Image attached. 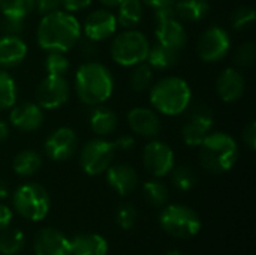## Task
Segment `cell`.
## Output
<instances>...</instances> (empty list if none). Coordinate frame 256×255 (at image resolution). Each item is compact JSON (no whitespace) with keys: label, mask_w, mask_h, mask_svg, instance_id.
I'll return each instance as SVG.
<instances>
[{"label":"cell","mask_w":256,"mask_h":255,"mask_svg":"<svg viewBox=\"0 0 256 255\" xmlns=\"http://www.w3.org/2000/svg\"><path fill=\"white\" fill-rule=\"evenodd\" d=\"M81 24L69 12L52 11L39 21L36 39L40 48L46 51H69L81 38Z\"/></svg>","instance_id":"6da1fadb"},{"label":"cell","mask_w":256,"mask_h":255,"mask_svg":"<svg viewBox=\"0 0 256 255\" xmlns=\"http://www.w3.org/2000/svg\"><path fill=\"white\" fill-rule=\"evenodd\" d=\"M75 90L78 98L87 105H100L114 92V78L110 69L98 62L82 63L75 75Z\"/></svg>","instance_id":"7a4b0ae2"},{"label":"cell","mask_w":256,"mask_h":255,"mask_svg":"<svg viewBox=\"0 0 256 255\" xmlns=\"http://www.w3.org/2000/svg\"><path fill=\"white\" fill-rule=\"evenodd\" d=\"M190 101V86L180 77H165L150 86V104L160 114L178 116L189 108Z\"/></svg>","instance_id":"3957f363"},{"label":"cell","mask_w":256,"mask_h":255,"mask_svg":"<svg viewBox=\"0 0 256 255\" xmlns=\"http://www.w3.org/2000/svg\"><path fill=\"white\" fill-rule=\"evenodd\" d=\"M237 141L225 132L208 134L200 144L201 165L213 174H224L230 171L238 161Z\"/></svg>","instance_id":"277c9868"},{"label":"cell","mask_w":256,"mask_h":255,"mask_svg":"<svg viewBox=\"0 0 256 255\" xmlns=\"http://www.w3.org/2000/svg\"><path fill=\"white\" fill-rule=\"evenodd\" d=\"M150 51V42L144 33L138 30H124L117 35L111 44L112 60L124 68H132L147 60Z\"/></svg>","instance_id":"5b68a950"},{"label":"cell","mask_w":256,"mask_h":255,"mask_svg":"<svg viewBox=\"0 0 256 255\" xmlns=\"http://www.w3.org/2000/svg\"><path fill=\"white\" fill-rule=\"evenodd\" d=\"M160 227L172 237L190 239L201 230L200 216L188 206L171 204L165 207L159 218Z\"/></svg>","instance_id":"8992f818"},{"label":"cell","mask_w":256,"mask_h":255,"mask_svg":"<svg viewBox=\"0 0 256 255\" xmlns=\"http://www.w3.org/2000/svg\"><path fill=\"white\" fill-rule=\"evenodd\" d=\"M14 207L28 221H42L50 212V195L38 183L21 185L14 192Z\"/></svg>","instance_id":"52a82bcc"},{"label":"cell","mask_w":256,"mask_h":255,"mask_svg":"<svg viewBox=\"0 0 256 255\" xmlns=\"http://www.w3.org/2000/svg\"><path fill=\"white\" fill-rule=\"evenodd\" d=\"M116 153L114 143L100 138L92 140L84 144L80 152V165L88 176H98L108 170L112 164Z\"/></svg>","instance_id":"ba28073f"},{"label":"cell","mask_w":256,"mask_h":255,"mask_svg":"<svg viewBox=\"0 0 256 255\" xmlns=\"http://www.w3.org/2000/svg\"><path fill=\"white\" fill-rule=\"evenodd\" d=\"M230 50H231V38L225 29L218 26L204 30L196 44L198 56L208 63H214L225 59Z\"/></svg>","instance_id":"9c48e42d"},{"label":"cell","mask_w":256,"mask_h":255,"mask_svg":"<svg viewBox=\"0 0 256 255\" xmlns=\"http://www.w3.org/2000/svg\"><path fill=\"white\" fill-rule=\"evenodd\" d=\"M213 128V113L207 105L198 104L182 129L183 141L189 147H200Z\"/></svg>","instance_id":"30bf717a"},{"label":"cell","mask_w":256,"mask_h":255,"mask_svg":"<svg viewBox=\"0 0 256 255\" xmlns=\"http://www.w3.org/2000/svg\"><path fill=\"white\" fill-rule=\"evenodd\" d=\"M36 99L40 108H60L69 99V84L66 78L58 75H46L36 89Z\"/></svg>","instance_id":"8fae6325"},{"label":"cell","mask_w":256,"mask_h":255,"mask_svg":"<svg viewBox=\"0 0 256 255\" xmlns=\"http://www.w3.org/2000/svg\"><path fill=\"white\" fill-rule=\"evenodd\" d=\"M76 147H78V137L75 131L68 126H62L54 132H51L44 144L45 155L56 162H63L70 159L75 155Z\"/></svg>","instance_id":"7c38bea8"},{"label":"cell","mask_w":256,"mask_h":255,"mask_svg":"<svg viewBox=\"0 0 256 255\" xmlns=\"http://www.w3.org/2000/svg\"><path fill=\"white\" fill-rule=\"evenodd\" d=\"M142 162L146 170L154 177H164L174 168V152L164 141H152L144 147Z\"/></svg>","instance_id":"4fadbf2b"},{"label":"cell","mask_w":256,"mask_h":255,"mask_svg":"<svg viewBox=\"0 0 256 255\" xmlns=\"http://www.w3.org/2000/svg\"><path fill=\"white\" fill-rule=\"evenodd\" d=\"M117 24L118 23L114 14H111L110 11L100 9V11L92 12L86 18L84 26L81 27V32H84L87 39L99 42V41H105L111 38L117 30Z\"/></svg>","instance_id":"5bb4252c"},{"label":"cell","mask_w":256,"mask_h":255,"mask_svg":"<svg viewBox=\"0 0 256 255\" xmlns=\"http://www.w3.org/2000/svg\"><path fill=\"white\" fill-rule=\"evenodd\" d=\"M36 255H72L70 254V240L56 228L40 230L33 243Z\"/></svg>","instance_id":"9a60e30c"},{"label":"cell","mask_w":256,"mask_h":255,"mask_svg":"<svg viewBox=\"0 0 256 255\" xmlns=\"http://www.w3.org/2000/svg\"><path fill=\"white\" fill-rule=\"evenodd\" d=\"M9 122L14 128L22 132L38 131L44 122V113L38 104L33 102H21L14 105L9 113Z\"/></svg>","instance_id":"2e32d148"},{"label":"cell","mask_w":256,"mask_h":255,"mask_svg":"<svg viewBox=\"0 0 256 255\" xmlns=\"http://www.w3.org/2000/svg\"><path fill=\"white\" fill-rule=\"evenodd\" d=\"M246 89V80L243 74L236 68H226L222 71L216 81V92L224 102L238 101Z\"/></svg>","instance_id":"e0dca14e"},{"label":"cell","mask_w":256,"mask_h":255,"mask_svg":"<svg viewBox=\"0 0 256 255\" xmlns=\"http://www.w3.org/2000/svg\"><path fill=\"white\" fill-rule=\"evenodd\" d=\"M154 35H156L158 44L178 50V51L188 42V33L184 30V26L182 24V21L177 17L168 18L164 21H158Z\"/></svg>","instance_id":"ac0fdd59"},{"label":"cell","mask_w":256,"mask_h":255,"mask_svg":"<svg viewBox=\"0 0 256 255\" xmlns=\"http://www.w3.org/2000/svg\"><path fill=\"white\" fill-rule=\"evenodd\" d=\"M128 123H129L130 129L141 137L153 138L160 131L159 116L153 110L146 108V107L132 108L128 113Z\"/></svg>","instance_id":"d6986e66"},{"label":"cell","mask_w":256,"mask_h":255,"mask_svg":"<svg viewBox=\"0 0 256 255\" xmlns=\"http://www.w3.org/2000/svg\"><path fill=\"white\" fill-rule=\"evenodd\" d=\"M106 182L118 195L124 197L135 191L138 185V174L128 164H111L106 170Z\"/></svg>","instance_id":"ffe728a7"},{"label":"cell","mask_w":256,"mask_h":255,"mask_svg":"<svg viewBox=\"0 0 256 255\" xmlns=\"http://www.w3.org/2000/svg\"><path fill=\"white\" fill-rule=\"evenodd\" d=\"M27 56V44L20 36L4 35L0 38V66L14 68Z\"/></svg>","instance_id":"44dd1931"},{"label":"cell","mask_w":256,"mask_h":255,"mask_svg":"<svg viewBox=\"0 0 256 255\" xmlns=\"http://www.w3.org/2000/svg\"><path fill=\"white\" fill-rule=\"evenodd\" d=\"M88 125H90V129L96 135L106 137L116 131L117 116L112 110H110L106 107L94 105V108L90 111V116H88Z\"/></svg>","instance_id":"7402d4cb"},{"label":"cell","mask_w":256,"mask_h":255,"mask_svg":"<svg viewBox=\"0 0 256 255\" xmlns=\"http://www.w3.org/2000/svg\"><path fill=\"white\" fill-rule=\"evenodd\" d=\"M108 242L99 234H80L70 240L72 255H106Z\"/></svg>","instance_id":"603a6c76"},{"label":"cell","mask_w":256,"mask_h":255,"mask_svg":"<svg viewBox=\"0 0 256 255\" xmlns=\"http://www.w3.org/2000/svg\"><path fill=\"white\" fill-rule=\"evenodd\" d=\"M174 11L180 21L198 23L207 17L210 5L207 0H176Z\"/></svg>","instance_id":"cb8c5ba5"},{"label":"cell","mask_w":256,"mask_h":255,"mask_svg":"<svg viewBox=\"0 0 256 255\" xmlns=\"http://www.w3.org/2000/svg\"><path fill=\"white\" fill-rule=\"evenodd\" d=\"M148 65L152 66V69H159V71H166L174 68L178 60H180V51L165 47V45H154L153 48L150 47L148 51Z\"/></svg>","instance_id":"d4e9b609"},{"label":"cell","mask_w":256,"mask_h":255,"mask_svg":"<svg viewBox=\"0 0 256 255\" xmlns=\"http://www.w3.org/2000/svg\"><path fill=\"white\" fill-rule=\"evenodd\" d=\"M117 23L126 29H132L138 26L144 17V6L142 0H123L118 6Z\"/></svg>","instance_id":"484cf974"},{"label":"cell","mask_w":256,"mask_h":255,"mask_svg":"<svg viewBox=\"0 0 256 255\" xmlns=\"http://www.w3.org/2000/svg\"><path fill=\"white\" fill-rule=\"evenodd\" d=\"M42 165V158L38 152L34 150H21L20 153L15 155L12 168L18 176L27 177L34 174Z\"/></svg>","instance_id":"4316f807"},{"label":"cell","mask_w":256,"mask_h":255,"mask_svg":"<svg viewBox=\"0 0 256 255\" xmlns=\"http://www.w3.org/2000/svg\"><path fill=\"white\" fill-rule=\"evenodd\" d=\"M18 89L15 80L3 69H0V110L12 108L16 102Z\"/></svg>","instance_id":"83f0119b"},{"label":"cell","mask_w":256,"mask_h":255,"mask_svg":"<svg viewBox=\"0 0 256 255\" xmlns=\"http://www.w3.org/2000/svg\"><path fill=\"white\" fill-rule=\"evenodd\" d=\"M26 237L24 233L18 228L6 230L0 234V254L15 255L18 254L24 246Z\"/></svg>","instance_id":"f1b7e54d"},{"label":"cell","mask_w":256,"mask_h":255,"mask_svg":"<svg viewBox=\"0 0 256 255\" xmlns=\"http://www.w3.org/2000/svg\"><path fill=\"white\" fill-rule=\"evenodd\" d=\"M130 87L135 92H144L147 90L153 83V69L148 63H138L134 66V71L130 72L129 78Z\"/></svg>","instance_id":"f546056e"},{"label":"cell","mask_w":256,"mask_h":255,"mask_svg":"<svg viewBox=\"0 0 256 255\" xmlns=\"http://www.w3.org/2000/svg\"><path fill=\"white\" fill-rule=\"evenodd\" d=\"M171 180L178 191H190L196 185V173L189 165H180L171 170Z\"/></svg>","instance_id":"4dcf8cb0"},{"label":"cell","mask_w":256,"mask_h":255,"mask_svg":"<svg viewBox=\"0 0 256 255\" xmlns=\"http://www.w3.org/2000/svg\"><path fill=\"white\" fill-rule=\"evenodd\" d=\"M34 9V0H0V12L4 17L26 18Z\"/></svg>","instance_id":"1f68e13d"},{"label":"cell","mask_w":256,"mask_h":255,"mask_svg":"<svg viewBox=\"0 0 256 255\" xmlns=\"http://www.w3.org/2000/svg\"><path fill=\"white\" fill-rule=\"evenodd\" d=\"M142 192H144L146 200L154 207H160L168 201V189L165 188V185H162L158 180L146 182Z\"/></svg>","instance_id":"d6a6232c"},{"label":"cell","mask_w":256,"mask_h":255,"mask_svg":"<svg viewBox=\"0 0 256 255\" xmlns=\"http://www.w3.org/2000/svg\"><path fill=\"white\" fill-rule=\"evenodd\" d=\"M45 71L48 75L63 77L69 71V60L64 56V53L48 51V56L45 59Z\"/></svg>","instance_id":"836d02e7"},{"label":"cell","mask_w":256,"mask_h":255,"mask_svg":"<svg viewBox=\"0 0 256 255\" xmlns=\"http://www.w3.org/2000/svg\"><path fill=\"white\" fill-rule=\"evenodd\" d=\"M256 14L255 9L250 6H240L237 8L231 15V24L236 30H244L249 29L255 23Z\"/></svg>","instance_id":"e575fe53"},{"label":"cell","mask_w":256,"mask_h":255,"mask_svg":"<svg viewBox=\"0 0 256 255\" xmlns=\"http://www.w3.org/2000/svg\"><path fill=\"white\" fill-rule=\"evenodd\" d=\"M256 57V47L254 42H244L242 44L236 54H234V60L236 65H238L240 68H250L254 65Z\"/></svg>","instance_id":"d590c367"},{"label":"cell","mask_w":256,"mask_h":255,"mask_svg":"<svg viewBox=\"0 0 256 255\" xmlns=\"http://www.w3.org/2000/svg\"><path fill=\"white\" fill-rule=\"evenodd\" d=\"M116 221L122 230H130L136 221V209L132 204H122L117 210Z\"/></svg>","instance_id":"8d00e7d4"},{"label":"cell","mask_w":256,"mask_h":255,"mask_svg":"<svg viewBox=\"0 0 256 255\" xmlns=\"http://www.w3.org/2000/svg\"><path fill=\"white\" fill-rule=\"evenodd\" d=\"M24 29V18H16V17H4L2 21V30L6 35L12 36H20Z\"/></svg>","instance_id":"74e56055"},{"label":"cell","mask_w":256,"mask_h":255,"mask_svg":"<svg viewBox=\"0 0 256 255\" xmlns=\"http://www.w3.org/2000/svg\"><path fill=\"white\" fill-rule=\"evenodd\" d=\"M60 5H62L60 0H34V9L44 15L52 11H57Z\"/></svg>","instance_id":"f35d334b"},{"label":"cell","mask_w":256,"mask_h":255,"mask_svg":"<svg viewBox=\"0 0 256 255\" xmlns=\"http://www.w3.org/2000/svg\"><path fill=\"white\" fill-rule=\"evenodd\" d=\"M243 141L244 144L254 152L256 149V122H250L243 131Z\"/></svg>","instance_id":"ab89813d"},{"label":"cell","mask_w":256,"mask_h":255,"mask_svg":"<svg viewBox=\"0 0 256 255\" xmlns=\"http://www.w3.org/2000/svg\"><path fill=\"white\" fill-rule=\"evenodd\" d=\"M68 12H78L92 5L93 0H60Z\"/></svg>","instance_id":"60d3db41"},{"label":"cell","mask_w":256,"mask_h":255,"mask_svg":"<svg viewBox=\"0 0 256 255\" xmlns=\"http://www.w3.org/2000/svg\"><path fill=\"white\" fill-rule=\"evenodd\" d=\"M135 146V138L132 135H122L114 141V147L120 150H130Z\"/></svg>","instance_id":"b9f144b4"},{"label":"cell","mask_w":256,"mask_h":255,"mask_svg":"<svg viewBox=\"0 0 256 255\" xmlns=\"http://www.w3.org/2000/svg\"><path fill=\"white\" fill-rule=\"evenodd\" d=\"M12 216H14L12 210L8 206H4V204L0 203V230L8 228V225L12 221Z\"/></svg>","instance_id":"7bdbcfd3"},{"label":"cell","mask_w":256,"mask_h":255,"mask_svg":"<svg viewBox=\"0 0 256 255\" xmlns=\"http://www.w3.org/2000/svg\"><path fill=\"white\" fill-rule=\"evenodd\" d=\"M81 51L84 56H92L96 53V45H94V41H90L86 38V41H82L81 44Z\"/></svg>","instance_id":"ee69618b"},{"label":"cell","mask_w":256,"mask_h":255,"mask_svg":"<svg viewBox=\"0 0 256 255\" xmlns=\"http://www.w3.org/2000/svg\"><path fill=\"white\" fill-rule=\"evenodd\" d=\"M142 2L153 9L164 8V6H172L176 3V0H142Z\"/></svg>","instance_id":"f6af8a7d"},{"label":"cell","mask_w":256,"mask_h":255,"mask_svg":"<svg viewBox=\"0 0 256 255\" xmlns=\"http://www.w3.org/2000/svg\"><path fill=\"white\" fill-rule=\"evenodd\" d=\"M8 135H9V126L0 120V143H3L8 138Z\"/></svg>","instance_id":"bcb514c9"},{"label":"cell","mask_w":256,"mask_h":255,"mask_svg":"<svg viewBox=\"0 0 256 255\" xmlns=\"http://www.w3.org/2000/svg\"><path fill=\"white\" fill-rule=\"evenodd\" d=\"M8 197V185L3 179H0V200Z\"/></svg>","instance_id":"7dc6e473"},{"label":"cell","mask_w":256,"mask_h":255,"mask_svg":"<svg viewBox=\"0 0 256 255\" xmlns=\"http://www.w3.org/2000/svg\"><path fill=\"white\" fill-rule=\"evenodd\" d=\"M123 0H100V3L106 8H117Z\"/></svg>","instance_id":"c3c4849f"},{"label":"cell","mask_w":256,"mask_h":255,"mask_svg":"<svg viewBox=\"0 0 256 255\" xmlns=\"http://www.w3.org/2000/svg\"><path fill=\"white\" fill-rule=\"evenodd\" d=\"M170 255H180V254H178V252H171Z\"/></svg>","instance_id":"681fc988"}]
</instances>
